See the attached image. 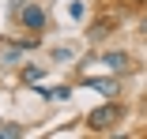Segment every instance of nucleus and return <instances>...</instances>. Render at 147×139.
<instances>
[{"mask_svg":"<svg viewBox=\"0 0 147 139\" xmlns=\"http://www.w3.org/2000/svg\"><path fill=\"white\" fill-rule=\"evenodd\" d=\"M42 79H45V68H34V64L23 68V83H26V87H30V83H42Z\"/></svg>","mask_w":147,"mask_h":139,"instance_id":"39448f33","label":"nucleus"},{"mask_svg":"<svg viewBox=\"0 0 147 139\" xmlns=\"http://www.w3.org/2000/svg\"><path fill=\"white\" fill-rule=\"evenodd\" d=\"M140 34L147 38V11H143V19H140Z\"/></svg>","mask_w":147,"mask_h":139,"instance_id":"6e6552de","label":"nucleus"},{"mask_svg":"<svg viewBox=\"0 0 147 139\" xmlns=\"http://www.w3.org/2000/svg\"><path fill=\"white\" fill-rule=\"evenodd\" d=\"M102 64H106L109 72H125V68L132 64V57H128V53H121V49H117V53H106V57H102Z\"/></svg>","mask_w":147,"mask_h":139,"instance_id":"7ed1b4c3","label":"nucleus"},{"mask_svg":"<svg viewBox=\"0 0 147 139\" xmlns=\"http://www.w3.org/2000/svg\"><path fill=\"white\" fill-rule=\"evenodd\" d=\"M15 135H23L19 124H0V139H15Z\"/></svg>","mask_w":147,"mask_h":139,"instance_id":"423d86ee","label":"nucleus"},{"mask_svg":"<svg viewBox=\"0 0 147 139\" xmlns=\"http://www.w3.org/2000/svg\"><path fill=\"white\" fill-rule=\"evenodd\" d=\"M87 87H91V90H98V94H117V79H87Z\"/></svg>","mask_w":147,"mask_h":139,"instance_id":"20e7f679","label":"nucleus"},{"mask_svg":"<svg viewBox=\"0 0 147 139\" xmlns=\"http://www.w3.org/2000/svg\"><path fill=\"white\" fill-rule=\"evenodd\" d=\"M11 45H15V49H34L38 38H19V41H11Z\"/></svg>","mask_w":147,"mask_h":139,"instance_id":"0eeeda50","label":"nucleus"},{"mask_svg":"<svg viewBox=\"0 0 147 139\" xmlns=\"http://www.w3.org/2000/svg\"><path fill=\"white\" fill-rule=\"evenodd\" d=\"M121 120H125V105L121 102H106V105H98L94 113L87 117V128L91 132H113Z\"/></svg>","mask_w":147,"mask_h":139,"instance_id":"f257e3e1","label":"nucleus"},{"mask_svg":"<svg viewBox=\"0 0 147 139\" xmlns=\"http://www.w3.org/2000/svg\"><path fill=\"white\" fill-rule=\"evenodd\" d=\"M19 23L26 26V30H45V8H38V4H26V8H19Z\"/></svg>","mask_w":147,"mask_h":139,"instance_id":"f03ea898","label":"nucleus"},{"mask_svg":"<svg viewBox=\"0 0 147 139\" xmlns=\"http://www.w3.org/2000/svg\"><path fill=\"white\" fill-rule=\"evenodd\" d=\"M136 4H147V0H136Z\"/></svg>","mask_w":147,"mask_h":139,"instance_id":"1a4fd4ad","label":"nucleus"}]
</instances>
